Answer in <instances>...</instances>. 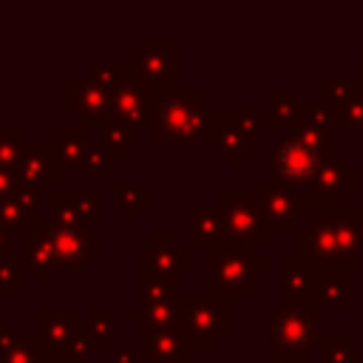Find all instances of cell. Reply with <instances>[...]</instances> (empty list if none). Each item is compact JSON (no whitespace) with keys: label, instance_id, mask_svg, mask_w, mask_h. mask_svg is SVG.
<instances>
[{"label":"cell","instance_id":"30","mask_svg":"<svg viewBox=\"0 0 363 363\" xmlns=\"http://www.w3.org/2000/svg\"><path fill=\"white\" fill-rule=\"evenodd\" d=\"M318 354H320V363H360V352L357 346H352L349 337L343 335H326V337H318Z\"/></svg>","mask_w":363,"mask_h":363},{"label":"cell","instance_id":"43","mask_svg":"<svg viewBox=\"0 0 363 363\" xmlns=\"http://www.w3.org/2000/svg\"><path fill=\"white\" fill-rule=\"evenodd\" d=\"M23 193V182H20V173L17 170H9V167H0V201L3 199H11Z\"/></svg>","mask_w":363,"mask_h":363},{"label":"cell","instance_id":"42","mask_svg":"<svg viewBox=\"0 0 363 363\" xmlns=\"http://www.w3.org/2000/svg\"><path fill=\"white\" fill-rule=\"evenodd\" d=\"M74 204H77V210H79V216H82L85 224L102 218V193H96V190L74 193Z\"/></svg>","mask_w":363,"mask_h":363},{"label":"cell","instance_id":"41","mask_svg":"<svg viewBox=\"0 0 363 363\" xmlns=\"http://www.w3.org/2000/svg\"><path fill=\"white\" fill-rule=\"evenodd\" d=\"M91 349H96V343H94V337H91V332H88V326H85V320L77 326V332L71 335V340L62 346V357H65V363L68 360H79V357H85Z\"/></svg>","mask_w":363,"mask_h":363},{"label":"cell","instance_id":"5","mask_svg":"<svg viewBox=\"0 0 363 363\" xmlns=\"http://www.w3.org/2000/svg\"><path fill=\"white\" fill-rule=\"evenodd\" d=\"M125 65L156 94L179 88V40L176 37H142L136 48L125 54Z\"/></svg>","mask_w":363,"mask_h":363},{"label":"cell","instance_id":"20","mask_svg":"<svg viewBox=\"0 0 363 363\" xmlns=\"http://www.w3.org/2000/svg\"><path fill=\"white\" fill-rule=\"evenodd\" d=\"M82 320H77L74 309H37L34 318V337L40 349H54L62 352V346L71 340Z\"/></svg>","mask_w":363,"mask_h":363},{"label":"cell","instance_id":"47","mask_svg":"<svg viewBox=\"0 0 363 363\" xmlns=\"http://www.w3.org/2000/svg\"><path fill=\"white\" fill-rule=\"evenodd\" d=\"M357 79H360V82H363V54H360V57H357Z\"/></svg>","mask_w":363,"mask_h":363},{"label":"cell","instance_id":"32","mask_svg":"<svg viewBox=\"0 0 363 363\" xmlns=\"http://www.w3.org/2000/svg\"><path fill=\"white\" fill-rule=\"evenodd\" d=\"M102 136H99V142L105 145V147H111L116 156H122V153H128L139 139H142V130L139 128H130V125H122V122H111L105 130H99Z\"/></svg>","mask_w":363,"mask_h":363},{"label":"cell","instance_id":"31","mask_svg":"<svg viewBox=\"0 0 363 363\" xmlns=\"http://www.w3.org/2000/svg\"><path fill=\"white\" fill-rule=\"evenodd\" d=\"M315 298H318L323 306H329V309H343L346 301H349V284H346V275H340V272H320Z\"/></svg>","mask_w":363,"mask_h":363},{"label":"cell","instance_id":"25","mask_svg":"<svg viewBox=\"0 0 363 363\" xmlns=\"http://www.w3.org/2000/svg\"><path fill=\"white\" fill-rule=\"evenodd\" d=\"M269 102V113H261V130L264 128H292L301 116V99L295 96V91L289 88H275L267 96Z\"/></svg>","mask_w":363,"mask_h":363},{"label":"cell","instance_id":"22","mask_svg":"<svg viewBox=\"0 0 363 363\" xmlns=\"http://www.w3.org/2000/svg\"><path fill=\"white\" fill-rule=\"evenodd\" d=\"M51 153L57 156V162L65 167V170H74V167H82L85 170V162H88V150H91V139L85 130L79 128H65V125H54L45 136Z\"/></svg>","mask_w":363,"mask_h":363},{"label":"cell","instance_id":"28","mask_svg":"<svg viewBox=\"0 0 363 363\" xmlns=\"http://www.w3.org/2000/svg\"><path fill=\"white\" fill-rule=\"evenodd\" d=\"M363 94V82L357 77H323L320 79V96L323 105H329L332 111L340 108L343 102H349L352 96Z\"/></svg>","mask_w":363,"mask_h":363},{"label":"cell","instance_id":"45","mask_svg":"<svg viewBox=\"0 0 363 363\" xmlns=\"http://www.w3.org/2000/svg\"><path fill=\"white\" fill-rule=\"evenodd\" d=\"M113 363H145L136 346H116L113 349Z\"/></svg>","mask_w":363,"mask_h":363},{"label":"cell","instance_id":"24","mask_svg":"<svg viewBox=\"0 0 363 363\" xmlns=\"http://www.w3.org/2000/svg\"><path fill=\"white\" fill-rule=\"evenodd\" d=\"M37 218H43V216H40V196H34V193L23 190V193L0 201V224L11 233H23L26 224H31Z\"/></svg>","mask_w":363,"mask_h":363},{"label":"cell","instance_id":"36","mask_svg":"<svg viewBox=\"0 0 363 363\" xmlns=\"http://www.w3.org/2000/svg\"><path fill=\"white\" fill-rule=\"evenodd\" d=\"M26 272H28V264L17 255H3L0 258V298L11 295L14 286H20L26 281Z\"/></svg>","mask_w":363,"mask_h":363},{"label":"cell","instance_id":"3","mask_svg":"<svg viewBox=\"0 0 363 363\" xmlns=\"http://www.w3.org/2000/svg\"><path fill=\"white\" fill-rule=\"evenodd\" d=\"M207 94L201 88H176L153 96L150 136L156 142H196L207 136L210 113L204 111Z\"/></svg>","mask_w":363,"mask_h":363},{"label":"cell","instance_id":"1","mask_svg":"<svg viewBox=\"0 0 363 363\" xmlns=\"http://www.w3.org/2000/svg\"><path fill=\"white\" fill-rule=\"evenodd\" d=\"M295 255L318 272L349 275L363 261V207L332 204L295 230Z\"/></svg>","mask_w":363,"mask_h":363},{"label":"cell","instance_id":"17","mask_svg":"<svg viewBox=\"0 0 363 363\" xmlns=\"http://www.w3.org/2000/svg\"><path fill=\"white\" fill-rule=\"evenodd\" d=\"M23 261L34 272L37 284H48L57 269V255L51 244V218H37L23 230Z\"/></svg>","mask_w":363,"mask_h":363},{"label":"cell","instance_id":"27","mask_svg":"<svg viewBox=\"0 0 363 363\" xmlns=\"http://www.w3.org/2000/svg\"><path fill=\"white\" fill-rule=\"evenodd\" d=\"M113 196H116V201L125 207V216H128L130 221L139 218V213L153 204V193L145 190V187H139V184L130 182V179H116V182H113Z\"/></svg>","mask_w":363,"mask_h":363},{"label":"cell","instance_id":"11","mask_svg":"<svg viewBox=\"0 0 363 363\" xmlns=\"http://www.w3.org/2000/svg\"><path fill=\"white\" fill-rule=\"evenodd\" d=\"M323 153H318L315 147H309L306 142H301L298 136L286 133L284 139H278L272 147H269V167H272V176L286 184V187H295V190H306L312 187L320 164H323Z\"/></svg>","mask_w":363,"mask_h":363},{"label":"cell","instance_id":"8","mask_svg":"<svg viewBox=\"0 0 363 363\" xmlns=\"http://www.w3.org/2000/svg\"><path fill=\"white\" fill-rule=\"evenodd\" d=\"M255 199L261 204V213L272 233H289L298 224L309 221L312 199L306 190H295L281 184L278 179H258L255 182Z\"/></svg>","mask_w":363,"mask_h":363},{"label":"cell","instance_id":"2","mask_svg":"<svg viewBox=\"0 0 363 363\" xmlns=\"http://www.w3.org/2000/svg\"><path fill=\"white\" fill-rule=\"evenodd\" d=\"M269 261L258 255L252 247L216 244L204 250V292L210 298H255L258 295V272H264Z\"/></svg>","mask_w":363,"mask_h":363},{"label":"cell","instance_id":"33","mask_svg":"<svg viewBox=\"0 0 363 363\" xmlns=\"http://www.w3.org/2000/svg\"><path fill=\"white\" fill-rule=\"evenodd\" d=\"M26 145H28V139H26L23 128H0V167L17 170Z\"/></svg>","mask_w":363,"mask_h":363},{"label":"cell","instance_id":"40","mask_svg":"<svg viewBox=\"0 0 363 363\" xmlns=\"http://www.w3.org/2000/svg\"><path fill=\"white\" fill-rule=\"evenodd\" d=\"M335 128H354L363 130V94L352 96L340 108H335Z\"/></svg>","mask_w":363,"mask_h":363},{"label":"cell","instance_id":"23","mask_svg":"<svg viewBox=\"0 0 363 363\" xmlns=\"http://www.w3.org/2000/svg\"><path fill=\"white\" fill-rule=\"evenodd\" d=\"M0 363H40L34 335H17L9 320H0Z\"/></svg>","mask_w":363,"mask_h":363},{"label":"cell","instance_id":"26","mask_svg":"<svg viewBox=\"0 0 363 363\" xmlns=\"http://www.w3.org/2000/svg\"><path fill=\"white\" fill-rule=\"evenodd\" d=\"M190 244L204 250L221 244V216L216 204H196L190 210Z\"/></svg>","mask_w":363,"mask_h":363},{"label":"cell","instance_id":"44","mask_svg":"<svg viewBox=\"0 0 363 363\" xmlns=\"http://www.w3.org/2000/svg\"><path fill=\"white\" fill-rule=\"evenodd\" d=\"M267 363H309V354H292V352H281V349L269 346Z\"/></svg>","mask_w":363,"mask_h":363},{"label":"cell","instance_id":"19","mask_svg":"<svg viewBox=\"0 0 363 363\" xmlns=\"http://www.w3.org/2000/svg\"><path fill=\"white\" fill-rule=\"evenodd\" d=\"M318 281H320V272L309 261L298 255H286L281 261V301L306 303L309 298H315Z\"/></svg>","mask_w":363,"mask_h":363},{"label":"cell","instance_id":"46","mask_svg":"<svg viewBox=\"0 0 363 363\" xmlns=\"http://www.w3.org/2000/svg\"><path fill=\"white\" fill-rule=\"evenodd\" d=\"M3 255H11V230H6L0 224V258Z\"/></svg>","mask_w":363,"mask_h":363},{"label":"cell","instance_id":"9","mask_svg":"<svg viewBox=\"0 0 363 363\" xmlns=\"http://www.w3.org/2000/svg\"><path fill=\"white\" fill-rule=\"evenodd\" d=\"M193 267V244H184L176 230H153L150 241L139 247V281L179 278Z\"/></svg>","mask_w":363,"mask_h":363},{"label":"cell","instance_id":"37","mask_svg":"<svg viewBox=\"0 0 363 363\" xmlns=\"http://www.w3.org/2000/svg\"><path fill=\"white\" fill-rule=\"evenodd\" d=\"M113 164H116V153H113L111 147H105L102 142L91 145V150H88V162H85V173H88L91 182L102 179Z\"/></svg>","mask_w":363,"mask_h":363},{"label":"cell","instance_id":"34","mask_svg":"<svg viewBox=\"0 0 363 363\" xmlns=\"http://www.w3.org/2000/svg\"><path fill=\"white\" fill-rule=\"evenodd\" d=\"M286 133L298 136L301 142H306L309 147H315L318 153L323 156H332V147H335V130L332 128H312V125H295L289 128Z\"/></svg>","mask_w":363,"mask_h":363},{"label":"cell","instance_id":"29","mask_svg":"<svg viewBox=\"0 0 363 363\" xmlns=\"http://www.w3.org/2000/svg\"><path fill=\"white\" fill-rule=\"evenodd\" d=\"M85 326L96 343V349H113V337H116V312L113 309H88Z\"/></svg>","mask_w":363,"mask_h":363},{"label":"cell","instance_id":"39","mask_svg":"<svg viewBox=\"0 0 363 363\" xmlns=\"http://www.w3.org/2000/svg\"><path fill=\"white\" fill-rule=\"evenodd\" d=\"M122 71H125V62H113V65H111V62H91L85 77L94 79L96 85H102V88L111 94V91L116 88V82L122 79Z\"/></svg>","mask_w":363,"mask_h":363},{"label":"cell","instance_id":"38","mask_svg":"<svg viewBox=\"0 0 363 363\" xmlns=\"http://www.w3.org/2000/svg\"><path fill=\"white\" fill-rule=\"evenodd\" d=\"M295 125H312V128H332L335 130V111L323 102H301V116Z\"/></svg>","mask_w":363,"mask_h":363},{"label":"cell","instance_id":"16","mask_svg":"<svg viewBox=\"0 0 363 363\" xmlns=\"http://www.w3.org/2000/svg\"><path fill=\"white\" fill-rule=\"evenodd\" d=\"M204 139L218 145L233 167H241L244 159H250L258 150V130L244 125V119L238 113L235 116H210Z\"/></svg>","mask_w":363,"mask_h":363},{"label":"cell","instance_id":"10","mask_svg":"<svg viewBox=\"0 0 363 363\" xmlns=\"http://www.w3.org/2000/svg\"><path fill=\"white\" fill-rule=\"evenodd\" d=\"M318 323H320L318 309L306 303L281 301V306L269 315V340L281 352L309 354V349L318 343Z\"/></svg>","mask_w":363,"mask_h":363},{"label":"cell","instance_id":"21","mask_svg":"<svg viewBox=\"0 0 363 363\" xmlns=\"http://www.w3.org/2000/svg\"><path fill=\"white\" fill-rule=\"evenodd\" d=\"M184 298V295H182ZM182 298L173 301H139L133 309L125 312L130 323L147 332H167L182 326Z\"/></svg>","mask_w":363,"mask_h":363},{"label":"cell","instance_id":"13","mask_svg":"<svg viewBox=\"0 0 363 363\" xmlns=\"http://www.w3.org/2000/svg\"><path fill=\"white\" fill-rule=\"evenodd\" d=\"M360 190V170L340 153H332L323 159L312 187L309 199L318 207H332V204H346L349 196Z\"/></svg>","mask_w":363,"mask_h":363},{"label":"cell","instance_id":"6","mask_svg":"<svg viewBox=\"0 0 363 363\" xmlns=\"http://www.w3.org/2000/svg\"><path fill=\"white\" fill-rule=\"evenodd\" d=\"M233 309L224 298H182V332L196 349H216L221 337L233 332Z\"/></svg>","mask_w":363,"mask_h":363},{"label":"cell","instance_id":"14","mask_svg":"<svg viewBox=\"0 0 363 363\" xmlns=\"http://www.w3.org/2000/svg\"><path fill=\"white\" fill-rule=\"evenodd\" d=\"M51 244L57 255V269L79 272L102 255V233L91 227H57L51 221Z\"/></svg>","mask_w":363,"mask_h":363},{"label":"cell","instance_id":"35","mask_svg":"<svg viewBox=\"0 0 363 363\" xmlns=\"http://www.w3.org/2000/svg\"><path fill=\"white\" fill-rule=\"evenodd\" d=\"M182 298L179 278H147L139 281V301H173Z\"/></svg>","mask_w":363,"mask_h":363},{"label":"cell","instance_id":"4","mask_svg":"<svg viewBox=\"0 0 363 363\" xmlns=\"http://www.w3.org/2000/svg\"><path fill=\"white\" fill-rule=\"evenodd\" d=\"M216 207L221 216V244L235 247H267L272 230L261 213L255 193H218Z\"/></svg>","mask_w":363,"mask_h":363},{"label":"cell","instance_id":"15","mask_svg":"<svg viewBox=\"0 0 363 363\" xmlns=\"http://www.w3.org/2000/svg\"><path fill=\"white\" fill-rule=\"evenodd\" d=\"M17 173H20V182H23V190L26 193H34V196H51V184L60 182L65 176V167L57 162V156L51 153L48 142H31L23 147V156H20V164H17Z\"/></svg>","mask_w":363,"mask_h":363},{"label":"cell","instance_id":"12","mask_svg":"<svg viewBox=\"0 0 363 363\" xmlns=\"http://www.w3.org/2000/svg\"><path fill=\"white\" fill-rule=\"evenodd\" d=\"M111 116H113V122H122V125H130V128H139V130H150L153 91L128 65L122 71V79L111 91Z\"/></svg>","mask_w":363,"mask_h":363},{"label":"cell","instance_id":"18","mask_svg":"<svg viewBox=\"0 0 363 363\" xmlns=\"http://www.w3.org/2000/svg\"><path fill=\"white\" fill-rule=\"evenodd\" d=\"M136 349L145 363H190L196 346L182 329H167V332H147L139 329Z\"/></svg>","mask_w":363,"mask_h":363},{"label":"cell","instance_id":"7","mask_svg":"<svg viewBox=\"0 0 363 363\" xmlns=\"http://www.w3.org/2000/svg\"><path fill=\"white\" fill-rule=\"evenodd\" d=\"M62 111L74 116V128L91 133V130H105L113 116H111V94L96 85L94 79L82 77H65L62 79Z\"/></svg>","mask_w":363,"mask_h":363}]
</instances>
